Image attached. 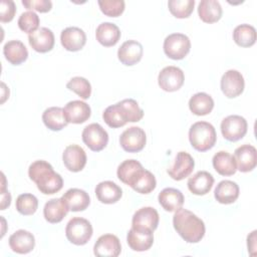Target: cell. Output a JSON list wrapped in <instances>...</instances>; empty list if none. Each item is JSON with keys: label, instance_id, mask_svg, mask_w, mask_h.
Segmentation results:
<instances>
[{"label": "cell", "instance_id": "52a82bcc", "mask_svg": "<svg viewBox=\"0 0 257 257\" xmlns=\"http://www.w3.org/2000/svg\"><path fill=\"white\" fill-rule=\"evenodd\" d=\"M83 143L93 152L103 150L108 143V135L99 123L86 125L81 134Z\"/></svg>", "mask_w": 257, "mask_h": 257}, {"label": "cell", "instance_id": "ffe728a7", "mask_svg": "<svg viewBox=\"0 0 257 257\" xmlns=\"http://www.w3.org/2000/svg\"><path fill=\"white\" fill-rule=\"evenodd\" d=\"M9 246L15 253L27 254L34 249L35 238L29 231L20 229L9 237Z\"/></svg>", "mask_w": 257, "mask_h": 257}, {"label": "cell", "instance_id": "9c48e42d", "mask_svg": "<svg viewBox=\"0 0 257 257\" xmlns=\"http://www.w3.org/2000/svg\"><path fill=\"white\" fill-rule=\"evenodd\" d=\"M159 213L153 207H143L133 216L132 228L139 231L154 232L159 225Z\"/></svg>", "mask_w": 257, "mask_h": 257}, {"label": "cell", "instance_id": "e0dca14e", "mask_svg": "<svg viewBox=\"0 0 257 257\" xmlns=\"http://www.w3.org/2000/svg\"><path fill=\"white\" fill-rule=\"evenodd\" d=\"M54 41L53 32L46 27H40L28 35L30 46L40 53L50 51L54 46Z\"/></svg>", "mask_w": 257, "mask_h": 257}, {"label": "cell", "instance_id": "b9f144b4", "mask_svg": "<svg viewBox=\"0 0 257 257\" xmlns=\"http://www.w3.org/2000/svg\"><path fill=\"white\" fill-rule=\"evenodd\" d=\"M98 6L101 12L109 17H117L124 10L123 0H99Z\"/></svg>", "mask_w": 257, "mask_h": 257}, {"label": "cell", "instance_id": "7a4b0ae2", "mask_svg": "<svg viewBox=\"0 0 257 257\" xmlns=\"http://www.w3.org/2000/svg\"><path fill=\"white\" fill-rule=\"evenodd\" d=\"M173 225L177 233L188 243H198L205 235V224L193 212L180 208L173 217Z\"/></svg>", "mask_w": 257, "mask_h": 257}, {"label": "cell", "instance_id": "6da1fadb", "mask_svg": "<svg viewBox=\"0 0 257 257\" xmlns=\"http://www.w3.org/2000/svg\"><path fill=\"white\" fill-rule=\"evenodd\" d=\"M28 176L44 195L55 194L63 187L62 177L54 172L49 163L42 160L35 161L29 166Z\"/></svg>", "mask_w": 257, "mask_h": 257}, {"label": "cell", "instance_id": "8992f818", "mask_svg": "<svg viewBox=\"0 0 257 257\" xmlns=\"http://www.w3.org/2000/svg\"><path fill=\"white\" fill-rule=\"evenodd\" d=\"M247 121L246 119L237 114L228 115L221 122V133L229 142H237L241 140L247 133Z\"/></svg>", "mask_w": 257, "mask_h": 257}, {"label": "cell", "instance_id": "d4e9b609", "mask_svg": "<svg viewBox=\"0 0 257 257\" xmlns=\"http://www.w3.org/2000/svg\"><path fill=\"white\" fill-rule=\"evenodd\" d=\"M95 195L97 200L103 204H114L122 196L121 189L111 181H103L96 185Z\"/></svg>", "mask_w": 257, "mask_h": 257}, {"label": "cell", "instance_id": "4dcf8cb0", "mask_svg": "<svg viewBox=\"0 0 257 257\" xmlns=\"http://www.w3.org/2000/svg\"><path fill=\"white\" fill-rule=\"evenodd\" d=\"M198 14L205 23H215L222 17V7L216 0H202L198 6Z\"/></svg>", "mask_w": 257, "mask_h": 257}, {"label": "cell", "instance_id": "1f68e13d", "mask_svg": "<svg viewBox=\"0 0 257 257\" xmlns=\"http://www.w3.org/2000/svg\"><path fill=\"white\" fill-rule=\"evenodd\" d=\"M42 120L46 127L54 132L61 131L68 123L64 117L63 108L59 106H51L46 108L42 113Z\"/></svg>", "mask_w": 257, "mask_h": 257}, {"label": "cell", "instance_id": "e575fe53", "mask_svg": "<svg viewBox=\"0 0 257 257\" xmlns=\"http://www.w3.org/2000/svg\"><path fill=\"white\" fill-rule=\"evenodd\" d=\"M233 39L241 47H250L256 42V30L249 24L238 25L233 31Z\"/></svg>", "mask_w": 257, "mask_h": 257}, {"label": "cell", "instance_id": "60d3db41", "mask_svg": "<svg viewBox=\"0 0 257 257\" xmlns=\"http://www.w3.org/2000/svg\"><path fill=\"white\" fill-rule=\"evenodd\" d=\"M39 16L33 11H26L22 13L18 19V26L20 30L26 33H32L38 29Z\"/></svg>", "mask_w": 257, "mask_h": 257}, {"label": "cell", "instance_id": "3957f363", "mask_svg": "<svg viewBox=\"0 0 257 257\" xmlns=\"http://www.w3.org/2000/svg\"><path fill=\"white\" fill-rule=\"evenodd\" d=\"M189 140L192 147L198 152H206L212 149L217 140L215 127L207 121L193 123L189 131Z\"/></svg>", "mask_w": 257, "mask_h": 257}, {"label": "cell", "instance_id": "d6a6232c", "mask_svg": "<svg viewBox=\"0 0 257 257\" xmlns=\"http://www.w3.org/2000/svg\"><path fill=\"white\" fill-rule=\"evenodd\" d=\"M212 163L216 172L222 176H232L237 171L233 156L225 151L216 153L213 157Z\"/></svg>", "mask_w": 257, "mask_h": 257}, {"label": "cell", "instance_id": "30bf717a", "mask_svg": "<svg viewBox=\"0 0 257 257\" xmlns=\"http://www.w3.org/2000/svg\"><path fill=\"white\" fill-rule=\"evenodd\" d=\"M185 75L181 68L177 66H167L163 68L158 76L160 87L168 92L179 90L184 84Z\"/></svg>", "mask_w": 257, "mask_h": 257}, {"label": "cell", "instance_id": "f1b7e54d", "mask_svg": "<svg viewBox=\"0 0 257 257\" xmlns=\"http://www.w3.org/2000/svg\"><path fill=\"white\" fill-rule=\"evenodd\" d=\"M127 186L132 187L133 190L140 194H150L155 190L157 186V181L155 176L150 171L143 168L133 178Z\"/></svg>", "mask_w": 257, "mask_h": 257}, {"label": "cell", "instance_id": "7402d4cb", "mask_svg": "<svg viewBox=\"0 0 257 257\" xmlns=\"http://www.w3.org/2000/svg\"><path fill=\"white\" fill-rule=\"evenodd\" d=\"M214 178L206 171H199L188 180V189L191 193L203 196L209 193L213 187Z\"/></svg>", "mask_w": 257, "mask_h": 257}, {"label": "cell", "instance_id": "8fae6325", "mask_svg": "<svg viewBox=\"0 0 257 257\" xmlns=\"http://www.w3.org/2000/svg\"><path fill=\"white\" fill-rule=\"evenodd\" d=\"M220 84L221 90L225 96L234 98L243 92L245 81L241 72L235 69H230L223 74Z\"/></svg>", "mask_w": 257, "mask_h": 257}, {"label": "cell", "instance_id": "74e56055", "mask_svg": "<svg viewBox=\"0 0 257 257\" xmlns=\"http://www.w3.org/2000/svg\"><path fill=\"white\" fill-rule=\"evenodd\" d=\"M195 6L194 0H170L168 2V7L172 15L177 18H188Z\"/></svg>", "mask_w": 257, "mask_h": 257}, {"label": "cell", "instance_id": "ee69618b", "mask_svg": "<svg viewBox=\"0 0 257 257\" xmlns=\"http://www.w3.org/2000/svg\"><path fill=\"white\" fill-rule=\"evenodd\" d=\"M22 5L27 9L36 10L41 13L48 12L52 8L50 0H22Z\"/></svg>", "mask_w": 257, "mask_h": 257}, {"label": "cell", "instance_id": "cb8c5ba5", "mask_svg": "<svg viewBox=\"0 0 257 257\" xmlns=\"http://www.w3.org/2000/svg\"><path fill=\"white\" fill-rule=\"evenodd\" d=\"M126 242L130 248L134 251L143 252L149 250L154 243L153 232L139 231L135 229H130L126 235Z\"/></svg>", "mask_w": 257, "mask_h": 257}, {"label": "cell", "instance_id": "7bdbcfd3", "mask_svg": "<svg viewBox=\"0 0 257 257\" xmlns=\"http://www.w3.org/2000/svg\"><path fill=\"white\" fill-rule=\"evenodd\" d=\"M16 13V6L12 0H2L0 3V21L10 22Z\"/></svg>", "mask_w": 257, "mask_h": 257}, {"label": "cell", "instance_id": "f35d334b", "mask_svg": "<svg viewBox=\"0 0 257 257\" xmlns=\"http://www.w3.org/2000/svg\"><path fill=\"white\" fill-rule=\"evenodd\" d=\"M66 87L75 92L78 96H80L82 99H87L89 98L91 94V85L89 81L81 76H75L72 77L67 83Z\"/></svg>", "mask_w": 257, "mask_h": 257}, {"label": "cell", "instance_id": "7c38bea8", "mask_svg": "<svg viewBox=\"0 0 257 257\" xmlns=\"http://www.w3.org/2000/svg\"><path fill=\"white\" fill-rule=\"evenodd\" d=\"M195 167L193 157L186 152H179L176 156L174 165L168 169L169 176L175 181H181L189 177Z\"/></svg>", "mask_w": 257, "mask_h": 257}, {"label": "cell", "instance_id": "f6af8a7d", "mask_svg": "<svg viewBox=\"0 0 257 257\" xmlns=\"http://www.w3.org/2000/svg\"><path fill=\"white\" fill-rule=\"evenodd\" d=\"M11 203V195L6 189L1 190V210H5L10 206Z\"/></svg>", "mask_w": 257, "mask_h": 257}, {"label": "cell", "instance_id": "5b68a950", "mask_svg": "<svg viewBox=\"0 0 257 257\" xmlns=\"http://www.w3.org/2000/svg\"><path fill=\"white\" fill-rule=\"evenodd\" d=\"M191 49V41L189 37L183 33H172L168 35L164 41L165 54L174 60L185 58Z\"/></svg>", "mask_w": 257, "mask_h": 257}, {"label": "cell", "instance_id": "836d02e7", "mask_svg": "<svg viewBox=\"0 0 257 257\" xmlns=\"http://www.w3.org/2000/svg\"><path fill=\"white\" fill-rule=\"evenodd\" d=\"M214 107V100L206 92L195 93L189 100V108L196 115L209 114Z\"/></svg>", "mask_w": 257, "mask_h": 257}, {"label": "cell", "instance_id": "ab89813d", "mask_svg": "<svg viewBox=\"0 0 257 257\" xmlns=\"http://www.w3.org/2000/svg\"><path fill=\"white\" fill-rule=\"evenodd\" d=\"M102 118L104 122L112 128L123 126L126 123L120 114V110L117 103L107 106L102 113Z\"/></svg>", "mask_w": 257, "mask_h": 257}, {"label": "cell", "instance_id": "277c9868", "mask_svg": "<svg viewBox=\"0 0 257 257\" xmlns=\"http://www.w3.org/2000/svg\"><path fill=\"white\" fill-rule=\"evenodd\" d=\"M92 233L93 230L90 222L81 217L70 219L65 228L67 240L77 246L86 244L90 240Z\"/></svg>", "mask_w": 257, "mask_h": 257}, {"label": "cell", "instance_id": "ba28073f", "mask_svg": "<svg viewBox=\"0 0 257 257\" xmlns=\"http://www.w3.org/2000/svg\"><path fill=\"white\" fill-rule=\"evenodd\" d=\"M146 133L140 126H131L123 131L119 137L120 147L127 153H138L142 151L146 146Z\"/></svg>", "mask_w": 257, "mask_h": 257}, {"label": "cell", "instance_id": "d6986e66", "mask_svg": "<svg viewBox=\"0 0 257 257\" xmlns=\"http://www.w3.org/2000/svg\"><path fill=\"white\" fill-rule=\"evenodd\" d=\"M143 45L137 40H127L123 42L117 50L119 61L127 66L137 64L143 57Z\"/></svg>", "mask_w": 257, "mask_h": 257}, {"label": "cell", "instance_id": "44dd1931", "mask_svg": "<svg viewBox=\"0 0 257 257\" xmlns=\"http://www.w3.org/2000/svg\"><path fill=\"white\" fill-rule=\"evenodd\" d=\"M61 198L64 201V203L67 205L69 211H72V212L83 211L90 204V199L88 194L85 191L77 188H72L67 190Z\"/></svg>", "mask_w": 257, "mask_h": 257}, {"label": "cell", "instance_id": "ac0fdd59", "mask_svg": "<svg viewBox=\"0 0 257 257\" xmlns=\"http://www.w3.org/2000/svg\"><path fill=\"white\" fill-rule=\"evenodd\" d=\"M61 45L68 51H78L83 48L86 43V35L84 31L78 27H67L60 34Z\"/></svg>", "mask_w": 257, "mask_h": 257}, {"label": "cell", "instance_id": "9a60e30c", "mask_svg": "<svg viewBox=\"0 0 257 257\" xmlns=\"http://www.w3.org/2000/svg\"><path fill=\"white\" fill-rule=\"evenodd\" d=\"M62 161L68 171L77 173L86 165V154L81 147L77 145H69L63 151Z\"/></svg>", "mask_w": 257, "mask_h": 257}, {"label": "cell", "instance_id": "8d00e7d4", "mask_svg": "<svg viewBox=\"0 0 257 257\" xmlns=\"http://www.w3.org/2000/svg\"><path fill=\"white\" fill-rule=\"evenodd\" d=\"M15 206H16V210L20 214L24 216L33 215L38 208V200L32 194H29V193L21 194L17 197Z\"/></svg>", "mask_w": 257, "mask_h": 257}, {"label": "cell", "instance_id": "4316f807", "mask_svg": "<svg viewBox=\"0 0 257 257\" xmlns=\"http://www.w3.org/2000/svg\"><path fill=\"white\" fill-rule=\"evenodd\" d=\"M96 40L105 47L115 45L120 38L119 28L111 22H103L99 24L95 31Z\"/></svg>", "mask_w": 257, "mask_h": 257}, {"label": "cell", "instance_id": "bcb514c9", "mask_svg": "<svg viewBox=\"0 0 257 257\" xmlns=\"http://www.w3.org/2000/svg\"><path fill=\"white\" fill-rule=\"evenodd\" d=\"M256 240V231H253L250 235L247 237V245H248V250H255V242Z\"/></svg>", "mask_w": 257, "mask_h": 257}, {"label": "cell", "instance_id": "83f0119b", "mask_svg": "<svg viewBox=\"0 0 257 257\" xmlns=\"http://www.w3.org/2000/svg\"><path fill=\"white\" fill-rule=\"evenodd\" d=\"M214 196L220 204H232L239 197V186L233 181H221L215 189Z\"/></svg>", "mask_w": 257, "mask_h": 257}, {"label": "cell", "instance_id": "5bb4252c", "mask_svg": "<svg viewBox=\"0 0 257 257\" xmlns=\"http://www.w3.org/2000/svg\"><path fill=\"white\" fill-rule=\"evenodd\" d=\"M233 158L237 170L242 173L252 171L257 165V152L255 147L251 145H243L237 148Z\"/></svg>", "mask_w": 257, "mask_h": 257}, {"label": "cell", "instance_id": "d590c367", "mask_svg": "<svg viewBox=\"0 0 257 257\" xmlns=\"http://www.w3.org/2000/svg\"><path fill=\"white\" fill-rule=\"evenodd\" d=\"M142 169H143L142 164L137 160H125L118 166L116 175L119 181H121L125 185H128L132 179Z\"/></svg>", "mask_w": 257, "mask_h": 257}, {"label": "cell", "instance_id": "484cf974", "mask_svg": "<svg viewBox=\"0 0 257 257\" xmlns=\"http://www.w3.org/2000/svg\"><path fill=\"white\" fill-rule=\"evenodd\" d=\"M160 205L168 212H176L182 208L185 198L183 193L175 188H166L158 196Z\"/></svg>", "mask_w": 257, "mask_h": 257}, {"label": "cell", "instance_id": "603a6c76", "mask_svg": "<svg viewBox=\"0 0 257 257\" xmlns=\"http://www.w3.org/2000/svg\"><path fill=\"white\" fill-rule=\"evenodd\" d=\"M69 209L62 198H54L45 203L43 215L47 222L51 224L59 223L67 215Z\"/></svg>", "mask_w": 257, "mask_h": 257}, {"label": "cell", "instance_id": "4fadbf2b", "mask_svg": "<svg viewBox=\"0 0 257 257\" xmlns=\"http://www.w3.org/2000/svg\"><path fill=\"white\" fill-rule=\"evenodd\" d=\"M120 251V241L113 234L101 235L93 246V253L97 257H116Z\"/></svg>", "mask_w": 257, "mask_h": 257}, {"label": "cell", "instance_id": "2e32d148", "mask_svg": "<svg viewBox=\"0 0 257 257\" xmlns=\"http://www.w3.org/2000/svg\"><path fill=\"white\" fill-rule=\"evenodd\" d=\"M64 117L67 122L82 123L86 121L91 114L90 106L82 100H72L63 107Z\"/></svg>", "mask_w": 257, "mask_h": 257}, {"label": "cell", "instance_id": "f546056e", "mask_svg": "<svg viewBox=\"0 0 257 257\" xmlns=\"http://www.w3.org/2000/svg\"><path fill=\"white\" fill-rule=\"evenodd\" d=\"M3 54L8 62L13 65H19L28 57L26 46L19 40H10L3 47Z\"/></svg>", "mask_w": 257, "mask_h": 257}]
</instances>
